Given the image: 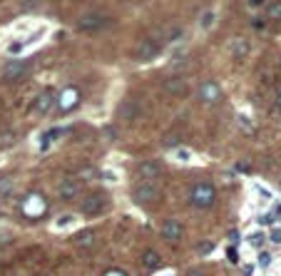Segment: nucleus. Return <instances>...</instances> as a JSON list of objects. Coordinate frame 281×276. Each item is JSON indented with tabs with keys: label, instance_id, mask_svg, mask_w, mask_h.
<instances>
[{
	"label": "nucleus",
	"instance_id": "obj_19",
	"mask_svg": "<svg viewBox=\"0 0 281 276\" xmlns=\"http://www.w3.org/2000/svg\"><path fill=\"white\" fill-rule=\"evenodd\" d=\"M211 249H214V244H211V241H204V244H199V254H209Z\"/></svg>",
	"mask_w": 281,
	"mask_h": 276
},
{
	"label": "nucleus",
	"instance_id": "obj_24",
	"mask_svg": "<svg viewBox=\"0 0 281 276\" xmlns=\"http://www.w3.org/2000/svg\"><path fill=\"white\" fill-rule=\"evenodd\" d=\"M279 107H281V95H279Z\"/></svg>",
	"mask_w": 281,
	"mask_h": 276
},
{
	"label": "nucleus",
	"instance_id": "obj_14",
	"mask_svg": "<svg viewBox=\"0 0 281 276\" xmlns=\"http://www.w3.org/2000/svg\"><path fill=\"white\" fill-rule=\"evenodd\" d=\"M142 264H144L147 269H157V266L162 264V259H159V254H154V251H144V254H142Z\"/></svg>",
	"mask_w": 281,
	"mask_h": 276
},
{
	"label": "nucleus",
	"instance_id": "obj_22",
	"mask_svg": "<svg viewBox=\"0 0 281 276\" xmlns=\"http://www.w3.org/2000/svg\"><path fill=\"white\" fill-rule=\"evenodd\" d=\"M107 276H125V274H120V271H112V274H107Z\"/></svg>",
	"mask_w": 281,
	"mask_h": 276
},
{
	"label": "nucleus",
	"instance_id": "obj_21",
	"mask_svg": "<svg viewBox=\"0 0 281 276\" xmlns=\"http://www.w3.org/2000/svg\"><path fill=\"white\" fill-rule=\"evenodd\" d=\"M187 276H204V274H202L199 269H194V271H189V274H187Z\"/></svg>",
	"mask_w": 281,
	"mask_h": 276
},
{
	"label": "nucleus",
	"instance_id": "obj_13",
	"mask_svg": "<svg viewBox=\"0 0 281 276\" xmlns=\"http://www.w3.org/2000/svg\"><path fill=\"white\" fill-rule=\"evenodd\" d=\"M53 105H55V92H53V90H45V92L38 97V102H35L38 112H50Z\"/></svg>",
	"mask_w": 281,
	"mask_h": 276
},
{
	"label": "nucleus",
	"instance_id": "obj_11",
	"mask_svg": "<svg viewBox=\"0 0 281 276\" xmlns=\"http://www.w3.org/2000/svg\"><path fill=\"white\" fill-rule=\"evenodd\" d=\"M25 70H28L25 63H8L3 68V80H18V77L25 75Z\"/></svg>",
	"mask_w": 281,
	"mask_h": 276
},
{
	"label": "nucleus",
	"instance_id": "obj_8",
	"mask_svg": "<svg viewBox=\"0 0 281 276\" xmlns=\"http://www.w3.org/2000/svg\"><path fill=\"white\" fill-rule=\"evenodd\" d=\"M164 92H169V95H174V97H184V95L189 92L187 80H182V77H172V80H167V82H164Z\"/></svg>",
	"mask_w": 281,
	"mask_h": 276
},
{
	"label": "nucleus",
	"instance_id": "obj_1",
	"mask_svg": "<svg viewBox=\"0 0 281 276\" xmlns=\"http://www.w3.org/2000/svg\"><path fill=\"white\" fill-rule=\"evenodd\" d=\"M189 199H192L194 209H209L214 204V199H216V189L209 182H199V184L192 187V197Z\"/></svg>",
	"mask_w": 281,
	"mask_h": 276
},
{
	"label": "nucleus",
	"instance_id": "obj_23",
	"mask_svg": "<svg viewBox=\"0 0 281 276\" xmlns=\"http://www.w3.org/2000/svg\"><path fill=\"white\" fill-rule=\"evenodd\" d=\"M249 3H251V5H259V3H261V0H249Z\"/></svg>",
	"mask_w": 281,
	"mask_h": 276
},
{
	"label": "nucleus",
	"instance_id": "obj_3",
	"mask_svg": "<svg viewBox=\"0 0 281 276\" xmlns=\"http://www.w3.org/2000/svg\"><path fill=\"white\" fill-rule=\"evenodd\" d=\"M132 199L137 204H154L159 199V187L154 184V179H142V184L132 192Z\"/></svg>",
	"mask_w": 281,
	"mask_h": 276
},
{
	"label": "nucleus",
	"instance_id": "obj_16",
	"mask_svg": "<svg viewBox=\"0 0 281 276\" xmlns=\"http://www.w3.org/2000/svg\"><path fill=\"white\" fill-rule=\"evenodd\" d=\"M135 115H137V105H135V102H125V105L120 107V117H122V120H132Z\"/></svg>",
	"mask_w": 281,
	"mask_h": 276
},
{
	"label": "nucleus",
	"instance_id": "obj_17",
	"mask_svg": "<svg viewBox=\"0 0 281 276\" xmlns=\"http://www.w3.org/2000/svg\"><path fill=\"white\" fill-rule=\"evenodd\" d=\"M246 53H249V43L246 40H234V58L239 60V58H246Z\"/></svg>",
	"mask_w": 281,
	"mask_h": 276
},
{
	"label": "nucleus",
	"instance_id": "obj_6",
	"mask_svg": "<svg viewBox=\"0 0 281 276\" xmlns=\"http://www.w3.org/2000/svg\"><path fill=\"white\" fill-rule=\"evenodd\" d=\"M162 236H164L167 241H179V239L184 236V226H182V221H177V219H167V221L162 224Z\"/></svg>",
	"mask_w": 281,
	"mask_h": 276
},
{
	"label": "nucleus",
	"instance_id": "obj_18",
	"mask_svg": "<svg viewBox=\"0 0 281 276\" xmlns=\"http://www.w3.org/2000/svg\"><path fill=\"white\" fill-rule=\"evenodd\" d=\"M266 15H269L271 20H281V3H271L269 10H266Z\"/></svg>",
	"mask_w": 281,
	"mask_h": 276
},
{
	"label": "nucleus",
	"instance_id": "obj_15",
	"mask_svg": "<svg viewBox=\"0 0 281 276\" xmlns=\"http://www.w3.org/2000/svg\"><path fill=\"white\" fill-rule=\"evenodd\" d=\"M75 102H77V92H75V90H65L63 97H60V107H63V110H72Z\"/></svg>",
	"mask_w": 281,
	"mask_h": 276
},
{
	"label": "nucleus",
	"instance_id": "obj_5",
	"mask_svg": "<svg viewBox=\"0 0 281 276\" xmlns=\"http://www.w3.org/2000/svg\"><path fill=\"white\" fill-rule=\"evenodd\" d=\"M105 204H107L105 194H87L82 199V214L85 216H97V214H102Z\"/></svg>",
	"mask_w": 281,
	"mask_h": 276
},
{
	"label": "nucleus",
	"instance_id": "obj_7",
	"mask_svg": "<svg viewBox=\"0 0 281 276\" xmlns=\"http://www.w3.org/2000/svg\"><path fill=\"white\" fill-rule=\"evenodd\" d=\"M199 100L207 102V105L219 102V100H221V87H219L216 82H202V87H199Z\"/></svg>",
	"mask_w": 281,
	"mask_h": 276
},
{
	"label": "nucleus",
	"instance_id": "obj_9",
	"mask_svg": "<svg viewBox=\"0 0 281 276\" xmlns=\"http://www.w3.org/2000/svg\"><path fill=\"white\" fill-rule=\"evenodd\" d=\"M137 174H140V179H157V177H162V164L159 162H142Z\"/></svg>",
	"mask_w": 281,
	"mask_h": 276
},
{
	"label": "nucleus",
	"instance_id": "obj_10",
	"mask_svg": "<svg viewBox=\"0 0 281 276\" xmlns=\"http://www.w3.org/2000/svg\"><path fill=\"white\" fill-rule=\"evenodd\" d=\"M80 189H82V184L77 182V179H65L63 184H60V199H75L77 194H80Z\"/></svg>",
	"mask_w": 281,
	"mask_h": 276
},
{
	"label": "nucleus",
	"instance_id": "obj_12",
	"mask_svg": "<svg viewBox=\"0 0 281 276\" xmlns=\"http://www.w3.org/2000/svg\"><path fill=\"white\" fill-rule=\"evenodd\" d=\"M75 244H77L80 249H92V246L97 244V234H95L92 229H85L82 234L75 236Z\"/></svg>",
	"mask_w": 281,
	"mask_h": 276
},
{
	"label": "nucleus",
	"instance_id": "obj_4",
	"mask_svg": "<svg viewBox=\"0 0 281 276\" xmlns=\"http://www.w3.org/2000/svg\"><path fill=\"white\" fill-rule=\"evenodd\" d=\"M159 50H162V43H159V40H154V38H147V40H142L140 45H137L135 58L142 60V63H147V60L157 58V55H159Z\"/></svg>",
	"mask_w": 281,
	"mask_h": 276
},
{
	"label": "nucleus",
	"instance_id": "obj_2",
	"mask_svg": "<svg viewBox=\"0 0 281 276\" xmlns=\"http://www.w3.org/2000/svg\"><path fill=\"white\" fill-rule=\"evenodd\" d=\"M112 23L110 15H102V13H87L77 20V30L80 33H95V30H102Z\"/></svg>",
	"mask_w": 281,
	"mask_h": 276
},
{
	"label": "nucleus",
	"instance_id": "obj_20",
	"mask_svg": "<svg viewBox=\"0 0 281 276\" xmlns=\"http://www.w3.org/2000/svg\"><path fill=\"white\" fill-rule=\"evenodd\" d=\"M271 239H274V241H281V231H274V234H271Z\"/></svg>",
	"mask_w": 281,
	"mask_h": 276
}]
</instances>
